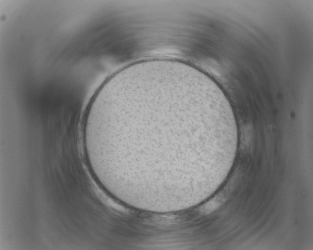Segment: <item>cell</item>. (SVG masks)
Wrapping results in <instances>:
<instances>
[{
	"mask_svg": "<svg viewBox=\"0 0 313 250\" xmlns=\"http://www.w3.org/2000/svg\"><path fill=\"white\" fill-rule=\"evenodd\" d=\"M233 119L196 70L169 60L127 66L93 97L83 124L118 179L165 181L195 175L201 151L219 142Z\"/></svg>",
	"mask_w": 313,
	"mask_h": 250,
	"instance_id": "6da1fadb",
	"label": "cell"
}]
</instances>
